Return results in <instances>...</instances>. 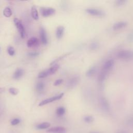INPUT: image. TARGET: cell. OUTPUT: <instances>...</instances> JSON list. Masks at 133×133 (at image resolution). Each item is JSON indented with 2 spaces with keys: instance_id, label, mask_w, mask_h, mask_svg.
I'll use <instances>...</instances> for the list:
<instances>
[{
  "instance_id": "cell-27",
  "label": "cell",
  "mask_w": 133,
  "mask_h": 133,
  "mask_svg": "<svg viewBox=\"0 0 133 133\" xmlns=\"http://www.w3.org/2000/svg\"><path fill=\"white\" fill-rule=\"evenodd\" d=\"M7 52L8 53V54L10 55V56H14L15 55V49L13 47L11 46H9L7 48Z\"/></svg>"
},
{
  "instance_id": "cell-6",
  "label": "cell",
  "mask_w": 133,
  "mask_h": 133,
  "mask_svg": "<svg viewBox=\"0 0 133 133\" xmlns=\"http://www.w3.org/2000/svg\"><path fill=\"white\" fill-rule=\"evenodd\" d=\"M86 11L89 15L98 17H101L104 16V12L101 9L95 8H88L86 9Z\"/></svg>"
},
{
  "instance_id": "cell-15",
  "label": "cell",
  "mask_w": 133,
  "mask_h": 133,
  "mask_svg": "<svg viewBox=\"0 0 133 133\" xmlns=\"http://www.w3.org/2000/svg\"><path fill=\"white\" fill-rule=\"evenodd\" d=\"M23 73H24L23 70L20 68L17 69L15 72V73H14V75H13L14 78L16 79H18L20 78L23 75Z\"/></svg>"
},
{
  "instance_id": "cell-34",
  "label": "cell",
  "mask_w": 133,
  "mask_h": 133,
  "mask_svg": "<svg viewBox=\"0 0 133 133\" xmlns=\"http://www.w3.org/2000/svg\"><path fill=\"white\" fill-rule=\"evenodd\" d=\"M5 90L4 88H0V92H3Z\"/></svg>"
},
{
  "instance_id": "cell-30",
  "label": "cell",
  "mask_w": 133,
  "mask_h": 133,
  "mask_svg": "<svg viewBox=\"0 0 133 133\" xmlns=\"http://www.w3.org/2000/svg\"><path fill=\"white\" fill-rule=\"evenodd\" d=\"M20 122V120L19 119V118H14L13 119L11 120L10 123L12 125H16L17 124H18Z\"/></svg>"
},
{
  "instance_id": "cell-33",
  "label": "cell",
  "mask_w": 133,
  "mask_h": 133,
  "mask_svg": "<svg viewBox=\"0 0 133 133\" xmlns=\"http://www.w3.org/2000/svg\"><path fill=\"white\" fill-rule=\"evenodd\" d=\"M114 133H130V132L125 130H117L115 131Z\"/></svg>"
},
{
  "instance_id": "cell-11",
  "label": "cell",
  "mask_w": 133,
  "mask_h": 133,
  "mask_svg": "<svg viewBox=\"0 0 133 133\" xmlns=\"http://www.w3.org/2000/svg\"><path fill=\"white\" fill-rule=\"evenodd\" d=\"M39 35H40L41 41L42 44H44V45H46L47 44V42H48L46 32L45 30L42 27H41L40 28Z\"/></svg>"
},
{
  "instance_id": "cell-13",
  "label": "cell",
  "mask_w": 133,
  "mask_h": 133,
  "mask_svg": "<svg viewBox=\"0 0 133 133\" xmlns=\"http://www.w3.org/2000/svg\"><path fill=\"white\" fill-rule=\"evenodd\" d=\"M26 45L28 47H35L39 45V41L36 37H32L28 39L26 43Z\"/></svg>"
},
{
  "instance_id": "cell-7",
  "label": "cell",
  "mask_w": 133,
  "mask_h": 133,
  "mask_svg": "<svg viewBox=\"0 0 133 133\" xmlns=\"http://www.w3.org/2000/svg\"><path fill=\"white\" fill-rule=\"evenodd\" d=\"M64 95V94L63 93H61L57 96H53L52 97H50V98H47L43 101H42L38 104V106H43L44 105H45V104H47L48 103H49L50 102H54L55 101H56V100H58L60 99H61L62 98V97Z\"/></svg>"
},
{
  "instance_id": "cell-8",
  "label": "cell",
  "mask_w": 133,
  "mask_h": 133,
  "mask_svg": "<svg viewBox=\"0 0 133 133\" xmlns=\"http://www.w3.org/2000/svg\"><path fill=\"white\" fill-rule=\"evenodd\" d=\"M40 12L44 17H47L51 16L55 13V9L51 7H41Z\"/></svg>"
},
{
  "instance_id": "cell-9",
  "label": "cell",
  "mask_w": 133,
  "mask_h": 133,
  "mask_svg": "<svg viewBox=\"0 0 133 133\" xmlns=\"http://www.w3.org/2000/svg\"><path fill=\"white\" fill-rule=\"evenodd\" d=\"M47 131L51 133H65L66 132V129L63 127L58 126L50 128L47 129Z\"/></svg>"
},
{
  "instance_id": "cell-3",
  "label": "cell",
  "mask_w": 133,
  "mask_h": 133,
  "mask_svg": "<svg viewBox=\"0 0 133 133\" xmlns=\"http://www.w3.org/2000/svg\"><path fill=\"white\" fill-rule=\"evenodd\" d=\"M98 102L101 109L105 113L111 112V107L108 99L103 95H100L98 98Z\"/></svg>"
},
{
  "instance_id": "cell-22",
  "label": "cell",
  "mask_w": 133,
  "mask_h": 133,
  "mask_svg": "<svg viewBox=\"0 0 133 133\" xmlns=\"http://www.w3.org/2000/svg\"><path fill=\"white\" fill-rule=\"evenodd\" d=\"M99 44L97 42H92L89 45V48L91 50H97L99 48Z\"/></svg>"
},
{
  "instance_id": "cell-25",
  "label": "cell",
  "mask_w": 133,
  "mask_h": 133,
  "mask_svg": "<svg viewBox=\"0 0 133 133\" xmlns=\"http://www.w3.org/2000/svg\"><path fill=\"white\" fill-rule=\"evenodd\" d=\"M67 55H68V54H64V55H62L61 56H60V57H58V58H56L54 61H53L51 63H50V65H55V64H56V63H57V62H58V61H59L60 60H62V59H63V58H64Z\"/></svg>"
},
{
  "instance_id": "cell-31",
  "label": "cell",
  "mask_w": 133,
  "mask_h": 133,
  "mask_svg": "<svg viewBox=\"0 0 133 133\" xmlns=\"http://www.w3.org/2000/svg\"><path fill=\"white\" fill-rule=\"evenodd\" d=\"M62 82H63L62 79H58L54 82V86H58V85H60Z\"/></svg>"
},
{
  "instance_id": "cell-35",
  "label": "cell",
  "mask_w": 133,
  "mask_h": 133,
  "mask_svg": "<svg viewBox=\"0 0 133 133\" xmlns=\"http://www.w3.org/2000/svg\"><path fill=\"white\" fill-rule=\"evenodd\" d=\"M89 133H100V132H97V131H91Z\"/></svg>"
},
{
  "instance_id": "cell-16",
  "label": "cell",
  "mask_w": 133,
  "mask_h": 133,
  "mask_svg": "<svg viewBox=\"0 0 133 133\" xmlns=\"http://www.w3.org/2000/svg\"><path fill=\"white\" fill-rule=\"evenodd\" d=\"M96 70H97L96 66H91L86 71V75L88 77H91V76H93L95 74V73H96Z\"/></svg>"
},
{
  "instance_id": "cell-4",
  "label": "cell",
  "mask_w": 133,
  "mask_h": 133,
  "mask_svg": "<svg viewBox=\"0 0 133 133\" xmlns=\"http://www.w3.org/2000/svg\"><path fill=\"white\" fill-rule=\"evenodd\" d=\"M59 68V65L57 64H56L51 67H50V68H49L48 69L41 72L38 75V77L39 78L46 77L51 74H54L55 72H56V71L58 70Z\"/></svg>"
},
{
  "instance_id": "cell-12",
  "label": "cell",
  "mask_w": 133,
  "mask_h": 133,
  "mask_svg": "<svg viewBox=\"0 0 133 133\" xmlns=\"http://www.w3.org/2000/svg\"><path fill=\"white\" fill-rule=\"evenodd\" d=\"M127 24V23L125 21H118L113 24L112 29L114 31H118L125 28Z\"/></svg>"
},
{
  "instance_id": "cell-23",
  "label": "cell",
  "mask_w": 133,
  "mask_h": 133,
  "mask_svg": "<svg viewBox=\"0 0 133 133\" xmlns=\"http://www.w3.org/2000/svg\"><path fill=\"white\" fill-rule=\"evenodd\" d=\"M84 121L86 123H91L94 121V117L91 115H86L83 118Z\"/></svg>"
},
{
  "instance_id": "cell-1",
  "label": "cell",
  "mask_w": 133,
  "mask_h": 133,
  "mask_svg": "<svg viewBox=\"0 0 133 133\" xmlns=\"http://www.w3.org/2000/svg\"><path fill=\"white\" fill-rule=\"evenodd\" d=\"M114 65V61L112 59H109L105 61L98 76V80L99 83H102L105 80L108 74L113 69Z\"/></svg>"
},
{
  "instance_id": "cell-10",
  "label": "cell",
  "mask_w": 133,
  "mask_h": 133,
  "mask_svg": "<svg viewBox=\"0 0 133 133\" xmlns=\"http://www.w3.org/2000/svg\"><path fill=\"white\" fill-rule=\"evenodd\" d=\"M79 77L78 76H74L69 79L67 85L69 88H73L75 87L79 82Z\"/></svg>"
},
{
  "instance_id": "cell-2",
  "label": "cell",
  "mask_w": 133,
  "mask_h": 133,
  "mask_svg": "<svg viewBox=\"0 0 133 133\" xmlns=\"http://www.w3.org/2000/svg\"><path fill=\"white\" fill-rule=\"evenodd\" d=\"M116 56L120 60L125 61L131 60H133V50L130 49H122L116 53Z\"/></svg>"
},
{
  "instance_id": "cell-19",
  "label": "cell",
  "mask_w": 133,
  "mask_h": 133,
  "mask_svg": "<svg viewBox=\"0 0 133 133\" xmlns=\"http://www.w3.org/2000/svg\"><path fill=\"white\" fill-rule=\"evenodd\" d=\"M12 10L8 7L5 8L3 10V15L5 17H6L7 18L10 17L12 15Z\"/></svg>"
},
{
  "instance_id": "cell-14",
  "label": "cell",
  "mask_w": 133,
  "mask_h": 133,
  "mask_svg": "<svg viewBox=\"0 0 133 133\" xmlns=\"http://www.w3.org/2000/svg\"><path fill=\"white\" fill-rule=\"evenodd\" d=\"M64 28L62 26H59L56 30V37L58 39H60L63 35Z\"/></svg>"
},
{
  "instance_id": "cell-32",
  "label": "cell",
  "mask_w": 133,
  "mask_h": 133,
  "mask_svg": "<svg viewBox=\"0 0 133 133\" xmlns=\"http://www.w3.org/2000/svg\"><path fill=\"white\" fill-rule=\"evenodd\" d=\"M39 54V52H29L28 54V55L32 57H35L38 56Z\"/></svg>"
},
{
  "instance_id": "cell-20",
  "label": "cell",
  "mask_w": 133,
  "mask_h": 133,
  "mask_svg": "<svg viewBox=\"0 0 133 133\" xmlns=\"http://www.w3.org/2000/svg\"><path fill=\"white\" fill-rule=\"evenodd\" d=\"M45 87V84L43 82L37 83L36 85V90L38 92H41L43 91Z\"/></svg>"
},
{
  "instance_id": "cell-24",
  "label": "cell",
  "mask_w": 133,
  "mask_h": 133,
  "mask_svg": "<svg viewBox=\"0 0 133 133\" xmlns=\"http://www.w3.org/2000/svg\"><path fill=\"white\" fill-rule=\"evenodd\" d=\"M65 112V109L63 107H60L56 110V114L58 116H62L64 114Z\"/></svg>"
},
{
  "instance_id": "cell-17",
  "label": "cell",
  "mask_w": 133,
  "mask_h": 133,
  "mask_svg": "<svg viewBox=\"0 0 133 133\" xmlns=\"http://www.w3.org/2000/svg\"><path fill=\"white\" fill-rule=\"evenodd\" d=\"M31 15L33 19L35 20L38 19V14L36 8L35 6H32L31 8Z\"/></svg>"
},
{
  "instance_id": "cell-21",
  "label": "cell",
  "mask_w": 133,
  "mask_h": 133,
  "mask_svg": "<svg viewBox=\"0 0 133 133\" xmlns=\"http://www.w3.org/2000/svg\"><path fill=\"white\" fill-rule=\"evenodd\" d=\"M125 124L128 126H133V114L126 118L125 121Z\"/></svg>"
},
{
  "instance_id": "cell-29",
  "label": "cell",
  "mask_w": 133,
  "mask_h": 133,
  "mask_svg": "<svg viewBox=\"0 0 133 133\" xmlns=\"http://www.w3.org/2000/svg\"><path fill=\"white\" fill-rule=\"evenodd\" d=\"M127 2L126 0H118V1H115V4L117 6H123V5L126 4V3Z\"/></svg>"
},
{
  "instance_id": "cell-18",
  "label": "cell",
  "mask_w": 133,
  "mask_h": 133,
  "mask_svg": "<svg viewBox=\"0 0 133 133\" xmlns=\"http://www.w3.org/2000/svg\"><path fill=\"white\" fill-rule=\"evenodd\" d=\"M50 124L48 122H43L36 125V127L38 129H44L48 128L50 127Z\"/></svg>"
},
{
  "instance_id": "cell-5",
  "label": "cell",
  "mask_w": 133,
  "mask_h": 133,
  "mask_svg": "<svg viewBox=\"0 0 133 133\" xmlns=\"http://www.w3.org/2000/svg\"><path fill=\"white\" fill-rule=\"evenodd\" d=\"M14 22L18 30V31L20 33L21 37L22 38H24L25 35V29H24V27L21 21L17 18H15L14 19Z\"/></svg>"
},
{
  "instance_id": "cell-28",
  "label": "cell",
  "mask_w": 133,
  "mask_h": 133,
  "mask_svg": "<svg viewBox=\"0 0 133 133\" xmlns=\"http://www.w3.org/2000/svg\"><path fill=\"white\" fill-rule=\"evenodd\" d=\"M127 39L130 43H133V30L128 33L127 36Z\"/></svg>"
},
{
  "instance_id": "cell-26",
  "label": "cell",
  "mask_w": 133,
  "mask_h": 133,
  "mask_svg": "<svg viewBox=\"0 0 133 133\" xmlns=\"http://www.w3.org/2000/svg\"><path fill=\"white\" fill-rule=\"evenodd\" d=\"M9 92L12 95H17L19 92V90L16 88L11 87L9 89Z\"/></svg>"
}]
</instances>
